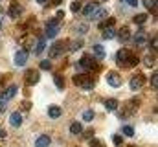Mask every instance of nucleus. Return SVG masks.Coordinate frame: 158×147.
Returning a JSON list of instances; mask_svg holds the SVG:
<instances>
[{
	"label": "nucleus",
	"instance_id": "31",
	"mask_svg": "<svg viewBox=\"0 0 158 147\" xmlns=\"http://www.w3.org/2000/svg\"><path fill=\"white\" fill-rule=\"evenodd\" d=\"M143 59H145V61H143V63H145V65H147V66H153V65H155V57H153V55H145V57H143Z\"/></svg>",
	"mask_w": 158,
	"mask_h": 147
},
{
	"label": "nucleus",
	"instance_id": "25",
	"mask_svg": "<svg viewBox=\"0 0 158 147\" xmlns=\"http://www.w3.org/2000/svg\"><path fill=\"white\" fill-rule=\"evenodd\" d=\"M53 81H55V86H57L59 90H63V88H64V79H63L61 75H55V77H53Z\"/></svg>",
	"mask_w": 158,
	"mask_h": 147
},
{
	"label": "nucleus",
	"instance_id": "29",
	"mask_svg": "<svg viewBox=\"0 0 158 147\" xmlns=\"http://www.w3.org/2000/svg\"><path fill=\"white\" fill-rule=\"evenodd\" d=\"M123 134H125V136H134V129H132L131 125H125V127H123Z\"/></svg>",
	"mask_w": 158,
	"mask_h": 147
},
{
	"label": "nucleus",
	"instance_id": "47",
	"mask_svg": "<svg viewBox=\"0 0 158 147\" xmlns=\"http://www.w3.org/2000/svg\"><path fill=\"white\" fill-rule=\"evenodd\" d=\"M131 147H134V145H131Z\"/></svg>",
	"mask_w": 158,
	"mask_h": 147
},
{
	"label": "nucleus",
	"instance_id": "18",
	"mask_svg": "<svg viewBox=\"0 0 158 147\" xmlns=\"http://www.w3.org/2000/svg\"><path fill=\"white\" fill-rule=\"evenodd\" d=\"M44 48H46V40H44V39H39V40L35 42V46H31V50H33V53H35V55H39Z\"/></svg>",
	"mask_w": 158,
	"mask_h": 147
},
{
	"label": "nucleus",
	"instance_id": "37",
	"mask_svg": "<svg viewBox=\"0 0 158 147\" xmlns=\"http://www.w3.org/2000/svg\"><path fill=\"white\" fill-rule=\"evenodd\" d=\"M85 138H86V140H90V138H94V131H92V129H88V131H85Z\"/></svg>",
	"mask_w": 158,
	"mask_h": 147
},
{
	"label": "nucleus",
	"instance_id": "1",
	"mask_svg": "<svg viewBox=\"0 0 158 147\" xmlns=\"http://www.w3.org/2000/svg\"><path fill=\"white\" fill-rule=\"evenodd\" d=\"M116 59H118V65H119V66H127V68L136 66V65H138V61H140L136 55H132V52H129V50H125V48L118 52Z\"/></svg>",
	"mask_w": 158,
	"mask_h": 147
},
{
	"label": "nucleus",
	"instance_id": "46",
	"mask_svg": "<svg viewBox=\"0 0 158 147\" xmlns=\"http://www.w3.org/2000/svg\"><path fill=\"white\" fill-rule=\"evenodd\" d=\"M0 30H2V20H0Z\"/></svg>",
	"mask_w": 158,
	"mask_h": 147
},
{
	"label": "nucleus",
	"instance_id": "35",
	"mask_svg": "<svg viewBox=\"0 0 158 147\" xmlns=\"http://www.w3.org/2000/svg\"><path fill=\"white\" fill-rule=\"evenodd\" d=\"M70 9H72V11H76V13H77L79 9H81V4H79V0H77V2H72V6H70Z\"/></svg>",
	"mask_w": 158,
	"mask_h": 147
},
{
	"label": "nucleus",
	"instance_id": "9",
	"mask_svg": "<svg viewBox=\"0 0 158 147\" xmlns=\"http://www.w3.org/2000/svg\"><path fill=\"white\" fill-rule=\"evenodd\" d=\"M143 83H145V77H143V75H134V77L129 81V86H131L132 90H138V88L143 86Z\"/></svg>",
	"mask_w": 158,
	"mask_h": 147
},
{
	"label": "nucleus",
	"instance_id": "41",
	"mask_svg": "<svg viewBox=\"0 0 158 147\" xmlns=\"http://www.w3.org/2000/svg\"><path fill=\"white\" fill-rule=\"evenodd\" d=\"M6 134H7V132H6V129H4V127H0V138H6Z\"/></svg>",
	"mask_w": 158,
	"mask_h": 147
},
{
	"label": "nucleus",
	"instance_id": "36",
	"mask_svg": "<svg viewBox=\"0 0 158 147\" xmlns=\"http://www.w3.org/2000/svg\"><path fill=\"white\" fill-rule=\"evenodd\" d=\"M112 142H114L116 145H121V144H123V138H121V136H118V134H116V136H112Z\"/></svg>",
	"mask_w": 158,
	"mask_h": 147
},
{
	"label": "nucleus",
	"instance_id": "10",
	"mask_svg": "<svg viewBox=\"0 0 158 147\" xmlns=\"http://www.w3.org/2000/svg\"><path fill=\"white\" fill-rule=\"evenodd\" d=\"M134 42H136V46H143V44H147V35H145L143 30H138V32H136V35H134Z\"/></svg>",
	"mask_w": 158,
	"mask_h": 147
},
{
	"label": "nucleus",
	"instance_id": "45",
	"mask_svg": "<svg viewBox=\"0 0 158 147\" xmlns=\"http://www.w3.org/2000/svg\"><path fill=\"white\" fill-rule=\"evenodd\" d=\"M37 2H39V4H46V0H37Z\"/></svg>",
	"mask_w": 158,
	"mask_h": 147
},
{
	"label": "nucleus",
	"instance_id": "11",
	"mask_svg": "<svg viewBox=\"0 0 158 147\" xmlns=\"http://www.w3.org/2000/svg\"><path fill=\"white\" fill-rule=\"evenodd\" d=\"M50 144H52V138L48 134H40L35 140V147H50Z\"/></svg>",
	"mask_w": 158,
	"mask_h": 147
},
{
	"label": "nucleus",
	"instance_id": "15",
	"mask_svg": "<svg viewBox=\"0 0 158 147\" xmlns=\"http://www.w3.org/2000/svg\"><path fill=\"white\" fill-rule=\"evenodd\" d=\"M9 123H11L13 127H20V125H22V114H20V112H13L11 118H9Z\"/></svg>",
	"mask_w": 158,
	"mask_h": 147
},
{
	"label": "nucleus",
	"instance_id": "28",
	"mask_svg": "<svg viewBox=\"0 0 158 147\" xmlns=\"http://www.w3.org/2000/svg\"><path fill=\"white\" fill-rule=\"evenodd\" d=\"M131 37V33H129V28H121V32H119V39L121 40H127Z\"/></svg>",
	"mask_w": 158,
	"mask_h": 147
},
{
	"label": "nucleus",
	"instance_id": "7",
	"mask_svg": "<svg viewBox=\"0 0 158 147\" xmlns=\"http://www.w3.org/2000/svg\"><path fill=\"white\" fill-rule=\"evenodd\" d=\"M24 79H26V85H35V83H39L40 74L37 70H28L26 75H24Z\"/></svg>",
	"mask_w": 158,
	"mask_h": 147
},
{
	"label": "nucleus",
	"instance_id": "33",
	"mask_svg": "<svg viewBox=\"0 0 158 147\" xmlns=\"http://www.w3.org/2000/svg\"><path fill=\"white\" fill-rule=\"evenodd\" d=\"M40 68L42 70H50L52 68V63L50 61H40Z\"/></svg>",
	"mask_w": 158,
	"mask_h": 147
},
{
	"label": "nucleus",
	"instance_id": "26",
	"mask_svg": "<svg viewBox=\"0 0 158 147\" xmlns=\"http://www.w3.org/2000/svg\"><path fill=\"white\" fill-rule=\"evenodd\" d=\"M76 32H77L79 35H85V33L88 32V26H86V24H77V26H76Z\"/></svg>",
	"mask_w": 158,
	"mask_h": 147
},
{
	"label": "nucleus",
	"instance_id": "21",
	"mask_svg": "<svg viewBox=\"0 0 158 147\" xmlns=\"http://www.w3.org/2000/svg\"><path fill=\"white\" fill-rule=\"evenodd\" d=\"M105 109L107 110H116L118 109V99H114V98L107 99V101H105Z\"/></svg>",
	"mask_w": 158,
	"mask_h": 147
},
{
	"label": "nucleus",
	"instance_id": "23",
	"mask_svg": "<svg viewBox=\"0 0 158 147\" xmlns=\"http://www.w3.org/2000/svg\"><path fill=\"white\" fill-rule=\"evenodd\" d=\"M81 46H83V40H72V42H68V50H70V52L81 50Z\"/></svg>",
	"mask_w": 158,
	"mask_h": 147
},
{
	"label": "nucleus",
	"instance_id": "40",
	"mask_svg": "<svg viewBox=\"0 0 158 147\" xmlns=\"http://www.w3.org/2000/svg\"><path fill=\"white\" fill-rule=\"evenodd\" d=\"M125 2H127L129 6H132V7H136V6H138V0H125Z\"/></svg>",
	"mask_w": 158,
	"mask_h": 147
},
{
	"label": "nucleus",
	"instance_id": "2",
	"mask_svg": "<svg viewBox=\"0 0 158 147\" xmlns=\"http://www.w3.org/2000/svg\"><path fill=\"white\" fill-rule=\"evenodd\" d=\"M66 50H68V40L53 42V44L50 46V50H48V57H50V59H57V57H61Z\"/></svg>",
	"mask_w": 158,
	"mask_h": 147
},
{
	"label": "nucleus",
	"instance_id": "20",
	"mask_svg": "<svg viewBox=\"0 0 158 147\" xmlns=\"http://www.w3.org/2000/svg\"><path fill=\"white\" fill-rule=\"evenodd\" d=\"M116 37V30L112 26H105L103 28V39H114Z\"/></svg>",
	"mask_w": 158,
	"mask_h": 147
},
{
	"label": "nucleus",
	"instance_id": "39",
	"mask_svg": "<svg viewBox=\"0 0 158 147\" xmlns=\"http://www.w3.org/2000/svg\"><path fill=\"white\" fill-rule=\"evenodd\" d=\"M30 101H22V110H30Z\"/></svg>",
	"mask_w": 158,
	"mask_h": 147
},
{
	"label": "nucleus",
	"instance_id": "34",
	"mask_svg": "<svg viewBox=\"0 0 158 147\" xmlns=\"http://www.w3.org/2000/svg\"><path fill=\"white\" fill-rule=\"evenodd\" d=\"M90 147H103V144L96 138H90Z\"/></svg>",
	"mask_w": 158,
	"mask_h": 147
},
{
	"label": "nucleus",
	"instance_id": "24",
	"mask_svg": "<svg viewBox=\"0 0 158 147\" xmlns=\"http://www.w3.org/2000/svg\"><path fill=\"white\" fill-rule=\"evenodd\" d=\"M145 22H147V15H143V13L134 17V24H140V26H142V24H145Z\"/></svg>",
	"mask_w": 158,
	"mask_h": 147
},
{
	"label": "nucleus",
	"instance_id": "5",
	"mask_svg": "<svg viewBox=\"0 0 158 147\" xmlns=\"http://www.w3.org/2000/svg\"><path fill=\"white\" fill-rule=\"evenodd\" d=\"M17 90H19V86H17V85H11V86H7V88H6V90L0 94V101H2V103H7L11 98H15Z\"/></svg>",
	"mask_w": 158,
	"mask_h": 147
},
{
	"label": "nucleus",
	"instance_id": "3",
	"mask_svg": "<svg viewBox=\"0 0 158 147\" xmlns=\"http://www.w3.org/2000/svg\"><path fill=\"white\" fill-rule=\"evenodd\" d=\"M74 85H77L83 90H92L94 88V79L88 74H77V75H74Z\"/></svg>",
	"mask_w": 158,
	"mask_h": 147
},
{
	"label": "nucleus",
	"instance_id": "19",
	"mask_svg": "<svg viewBox=\"0 0 158 147\" xmlns=\"http://www.w3.org/2000/svg\"><path fill=\"white\" fill-rule=\"evenodd\" d=\"M92 52H94V55H96L98 59H103V57H105V48H103L101 44H94Z\"/></svg>",
	"mask_w": 158,
	"mask_h": 147
},
{
	"label": "nucleus",
	"instance_id": "4",
	"mask_svg": "<svg viewBox=\"0 0 158 147\" xmlns=\"http://www.w3.org/2000/svg\"><path fill=\"white\" fill-rule=\"evenodd\" d=\"M59 26H61V20H57V19H52V20H48L44 35L48 37V39H53V37L59 33Z\"/></svg>",
	"mask_w": 158,
	"mask_h": 147
},
{
	"label": "nucleus",
	"instance_id": "38",
	"mask_svg": "<svg viewBox=\"0 0 158 147\" xmlns=\"http://www.w3.org/2000/svg\"><path fill=\"white\" fill-rule=\"evenodd\" d=\"M55 19H57V20H63V19H64V11H57V13H55Z\"/></svg>",
	"mask_w": 158,
	"mask_h": 147
},
{
	"label": "nucleus",
	"instance_id": "44",
	"mask_svg": "<svg viewBox=\"0 0 158 147\" xmlns=\"http://www.w3.org/2000/svg\"><path fill=\"white\" fill-rule=\"evenodd\" d=\"M151 46H153V48H156V37H153V40H151Z\"/></svg>",
	"mask_w": 158,
	"mask_h": 147
},
{
	"label": "nucleus",
	"instance_id": "43",
	"mask_svg": "<svg viewBox=\"0 0 158 147\" xmlns=\"http://www.w3.org/2000/svg\"><path fill=\"white\" fill-rule=\"evenodd\" d=\"M4 110H6V103H2V101H0V114H2Z\"/></svg>",
	"mask_w": 158,
	"mask_h": 147
},
{
	"label": "nucleus",
	"instance_id": "8",
	"mask_svg": "<svg viewBox=\"0 0 158 147\" xmlns=\"http://www.w3.org/2000/svg\"><path fill=\"white\" fill-rule=\"evenodd\" d=\"M26 61H28V50H19L15 53V65L17 66H24Z\"/></svg>",
	"mask_w": 158,
	"mask_h": 147
},
{
	"label": "nucleus",
	"instance_id": "16",
	"mask_svg": "<svg viewBox=\"0 0 158 147\" xmlns=\"http://www.w3.org/2000/svg\"><path fill=\"white\" fill-rule=\"evenodd\" d=\"M61 114H63V110H61V107H57V105H52V107L48 109V116H50L52 120L61 118Z\"/></svg>",
	"mask_w": 158,
	"mask_h": 147
},
{
	"label": "nucleus",
	"instance_id": "30",
	"mask_svg": "<svg viewBox=\"0 0 158 147\" xmlns=\"http://www.w3.org/2000/svg\"><path fill=\"white\" fill-rule=\"evenodd\" d=\"M145 7H147V9L156 11V0H145Z\"/></svg>",
	"mask_w": 158,
	"mask_h": 147
},
{
	"label": "nucleus",
	"instance_id": "27",
	"mask_svg": "<svg viewBox=\"0 0 158 147\" xmlns=\"http://www.w3.org/2000/svg\"><path fill=\"white\" fill-rule=\"evenodd\" d=\"M83 120L85 121H92L94 120V110H85L83 112Z\"/></svg>",
	"mask_w": 158,
	"mask_h": 147
},
{
	"label": "nucleus",
	"instance_id": "12",
	"mask_svg": "<svg viewBox=\"0 0 158 147\" xmlns=\"http://www.w3.org/2000/svg\"><path fill=\"white\" fill-rule=\"evenodd\" d=\"M20 11H22V7L19 6V2H11L9 11H7V13H9V17H11V19H17V17L20 15Z\"/></svg>",
	"mask_w": 158,
	"mask_h": 147
},
{
	"label": "nucleus",
	"instance_id": "32",
	"mask_svg": "<svg viewBox=\"0 0 158 147\" xmlns=\"http://www.w3.org/2000/svg\"><path fill=\"white\" fill-rule=\"evenodd\" d=\"M151 85H153V88H156V86H158V74L156 72L151 75Z\"/></svg>",
	"mask_w": 158,
	"mask_h": 147
},
{
	"label": "nucleus",
	"instance_id": "6",
	"mask_svg": "<svg viewBox=\"0 0 158 147\" xmlns=\"http://www.w3.org/2000/svg\"><path fill=\"white\" fill-rule=\"evenodd\" d=\"M107 83L110 86H121V74L118 72H107Z\"/></svg>",
	"mask_w": 158,
	"mask_h": 147
},
{
	"label": "nucleus",
	"instance_id": "22",
	"mask_svg": "<svg viewBox=\"0 0 158 147\" xmlns=\"http://www.w3.org/2000/svg\"><path fill=\"white\" fill-rule=\"evenodd\" d=\"M70 132H72V134H81V132H83V127H81L79 121H74V123L70 125Z\"/></svg>",
	"mask_w": 158,
	"mask_h": 147
},
{
	"label": "nucleus",
	"instance_id": "17",
	"mask_svg": "<svg viewBox=\"0 0 158 147\" xmlns=\"http://www.w3.org/2000/svg\"><path fill=\"white\" fill-rule=\"evenodd\" d=\"M107 15H109L107 7H98V9L94 11V15H92L90 19H94V20H99V19H103V17H107Z\"/></svg>",
	"mask_w": 158,
	"mask_h": 147
},
{
	"label": "nucleus",
	"instance_id": "13",
	"mask_svg": "<svg viewBox=\"0 0 158 147\" xmlns=\"http://www.w3.org/2000/svg\"><path fill=\"white\" fill-rule=\"evenodd\" d=\"M98 7H99V4H98V2H90V4H86V7L83 9V15L90 19V17L94 15V11H96Z\"/></svg>",
	"mask_w": 158,
	"mask_h": 147
},
{
	"label": "nucleus",
	"instance_id": "14",
	"mask_svg": "<svg viewBox=\"0 0 158 147\" xmlns=\"http://www.w3.org/2000/svg\"><path fill=\"white\" fill-rule=\"evenodd\" d=\"M79 65H81V68H86V70H92V68H94V59H90V55H85V57H81V61H79Z\"/></svg>",
	"mask_w": 158,
	"mask_h": 147
},
{
	"label": "nucleus",
	"instance_id": "42",
	"mask_svg": "<svg viewBox=\"0 0 158 147\" xmlns=\"http://www.w3.org/2000/svg\"><path fill=\"white\" fill-rule=\"evenodd\" d=\"M52 4H53V6H61V4H63V0H52Z\"/></svg>",
	"mask_w": 158,
	"mask_h": 147
}]
</instances>
